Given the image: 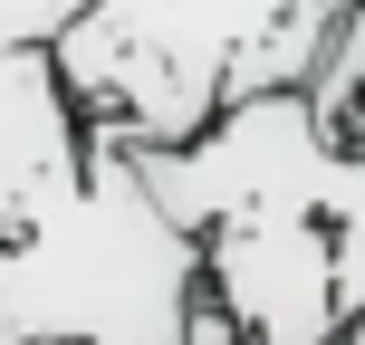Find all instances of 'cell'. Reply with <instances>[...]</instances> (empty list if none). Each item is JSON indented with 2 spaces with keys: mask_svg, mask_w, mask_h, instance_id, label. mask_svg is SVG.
<instances>
[{
  "mask_svg": "<svg viewBox=\"0 0 365 345\" xmlns=\"http://www.w3.org/2000/svg\"><path fill=\"white\" fill-rule=\"evenodd\" d=\"M346 10L356 0H96L58 38V68L87 125L125 144H192L240 96L308 87Z\"/></svg>",
  "mask_w": 365,
  "mask_h": 345,
  "instance_id": "2",
  "label": "cell"
},
{
  "mask_svg": "<svg viewBox=\"0 0 365 345\" xmlns=\"http://www.w3.org/2000/svg\"><path fill=\"white\" fill-rule=\"evenodd\" d=\"M96 0H0V48H58Z\"/></svg>",
  "mask_w": 365,
  "mask_h": 345,
  "instance_id": "4",
  "label": "cell"
},
{
  "mask_svg": "<svg viewBox=\"0 0 365 345\" xmlns=\"http://www.w3.org/2000/svg\"><path fill=\"white\" fill-rule=\"evenodd\" d=\"M87 173V106L58 48H0V240Z\"/></svg>",
  "mask_w": 365,
  "mask_h": 345,
  "instance_id": "3",
  "label": "cell"
},
{
  "mask_svg": "<svg viewBox=\"0 0 365 345\" xmlns=\"http://www.w3.org/2000/svg\"><path fill=\"white\" fill-rule=\"evenodd\" d=\"M346 345H365V327H346Z\"/></svg>",
  "mask_w": 365,
  "mask_h": 345,
  "instance_id": "6",
  "label": "cell"
},
{
  "mask_svg": "<svg viewBox=\"0 0 365 345\" xmlns=\"http://www.w3.org/2000/svg\"><path fill=\"white\" fill-rule=\"evenodd\" d=\"M182 345H250V327H240V307L212 288V269H202V288H192V317H182Z\"/></svg>",
  "mask_w": 365,
  "mask_h": 345,
  "instance_id": "5",
  "label": "cell"
},
{
  "mask_svg": "<svg viewBox=\"0 0 365 345\" xmlns=\"http://www.w3.org/2000/svg\"><path fill=\"white\" fill-rule=\"evenodd\" d=\"M202 230H182L145 154L87 125V173L0 240V345H182Z\"/></svg>",
  "mask_w": 365,
  "mask_h": 345,
  "instance_id": "1",
  "label": "cell"
}]
</instances>
